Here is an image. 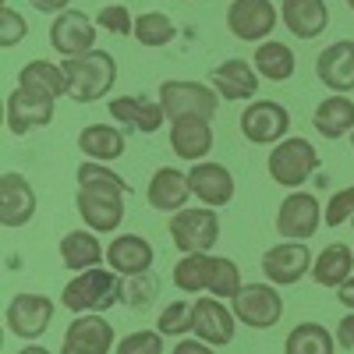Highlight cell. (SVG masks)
I'll use <instances>...</instances> for the list:
<instances>
[{"label": "cell", "instance_id": "obj_1", "mask_svg": "<svg viewBox=\"0 0 354 354\" xmlns=\"http://www.w3.org/2000/svg\"><path fill=\"white\" fill-rule=\"evenodd\" d=\"M131 195V185L117 170L96 160H82L78 167V216L85 220L88 230L96 234H113L124 223V202Z\"/></svg>", "mask_w": 354, "mask_h": 354}, {"label": "cell", "instance_id": "obj_2", "mask_svg": "<svg viewBox=\"0 0 354 354\" xmlns=\"http://www.w3.org/2000/svg\"><path fill=\"white\" fill-rule=\"evenodd\" d=\"M117 301H124V280L113 270H85L75 273V280H68V287L61 290V305L75 315H88V312H106Z\"/></svg>", "mask_w": 354, "mask_h": 354}, {"label": "cell", "instance_id": "obj_3", "mask_svg": "<svg viewBox=\"0 0 354 354\" xmlns=\"http://www.w3.org/2000/svg\"><path fill=\"white\" fill-rule=\"evenodd\" d=\"M61 68L68 75V96L82 106L100 103L117 82V61L106 50H88L82 57H68Z\"/></svg>", "mask_w": 354, "mask_h": 354}, {"label": "cell", "instance_id": "obj_4", "mask_svg": "<svg viewBox=\"0 0 354 354\" xmlns=\"http://www.w3.org/2000/svg\"><path fill=\"white\" fill-rule=\"evenodd\" d=\"M160 103L167 121H213L216 106H220V93L202 82L192 78H170L160 85Z\"/></svg>", "mask_w": 354, "mask_h": 354}, {"label": "cell", "instance_id": "obj_5", "mask_svg": "<svg viewBox=\"0 0 354 354\" xmlns=\"http://www.w3.org/2000/svg\"><path fill=\"white\" fill-rule=\"evenodd\" d=\"M266 170L280 188H301L308 177L319 170V153L308 138H283L273 145Z\"/></svg>", "mask_w": 354, "mask_h": 354}, {"label": "cell", "instance_id": "obj_6", "mask_svg": "<svg viewBox=\"0 0 354 354\" xmlns=\"http://www.w3.org/2000/svg\"><path fill=\"white\" fill-rule=\"evenodd\" d=\"M170 241L181 255L209 252L220 241V216L213 205H198V209H185L170 216Z\"/></svg>", "mask_w": 354, "mask_h": 354}, {"label": "cell", "instance_id": "obj_7", "mask_svg": "<svg viewBox=\"0 0 354 354\" xmlns=\"http://www.w3.org/2000/svg\"><path fill=\"white\" fill-rule=\"evenodd\" d=\"M230 305H234L238 322H245L252 330H273L283 319V294L270 280L266 283H245Z\"/></svg>", "mask_w": 354, "mask_h": 354}, {"label": "cell", "instance_id": "obj_8", "mask_svg": "<svg viewBox=\"0 0 354 354\" xmlns=\"http://www.w3.org/2000/svg\"><path fill=\"white\" fill-rule=\"evenodd\" d=\"M277 21H280V11L273 0H230L227 8L230 36H238L245 43H266L273 36Z\"/></svg>", "mask_w": 354, "mask_h": 354}, {"label": "cell", "instance_id": "obj_9", "mask_svg": "<svg viewBox=\"0 0 354 354\" xmlns=\"http://www.w3.org/2000/svg\"><path fill=\"white\" fill-rule=\"evenodd\" d=\"M53 298L46 294H15L8 301V312H4V322H8V333L36 344L46 330H50V319H53Z\"/></svg>", "mask_w": 354, "mask_h": 354}, {"label": "cell", "instance_id": "obj_10", "mask_svg": "<svg viewBox=\"0 0 354 354\" xmlns=\"http://www.w3.org/2000/svg\"><path fill=\"white\" fill-rule=\"evenodd\" d=\"M290 131V113L277 100H252L241 113V135L252 145H277Z\"/></svg>", "mask_w": 354, "mask_h": 354}, {"label": "cell", "instance_id": "obj_11", "mask_svg": "<svg viewBox=\"0 0 354 354\" xmlns=\"http://www.w3.org/2000/svg\"><path fill=\"white\" fill-rule=\"evenodd\" d=\"M50 46L68 61V57H82L88 50H96V21L85 18L82 11L68 8L64 15H57L50 25Z\"/></svg>", "mask_w": 354, "mask_h": 354}, {"label": "cell", "instance_id": "obj_12", "mask_svg": "<svg viewBox=\"0 0 354 354\" xmlns=\"http://www.w3.org/2000/svg\"><path fill=\"white\" fill-rule=\"evenodd\" d=\"M53 106H57L53 96H43V93H32V88L18 85L8 96V131L11 135H28L36 128H46L53 121Z\"/></svg>", "mask_w": 354, "mask_h": 354}, {"label": "cell", "instance_id": "obj_13", "mask_svg": "<svg viewBox=\"0 0 354 354\" xmlns=\"http://www.w3.org/2000/svg\"><path fill=\"white\" fill-rule=\"evenodd\" d=\"M319 223H322V205L308 192L287 195L280 202V209H277V230L283 234V238H290V241L312 238V234L319 230Z\"/></svg>", "mask_w": 354, "mask_h": 354}, {"label": "cell", "instance_id": "obj_14", "mask_svg": "<svg viewBox=\"0 0 354 354\" xmlns=\"http://www.w3.org/2000/svg\"><path fill=\"white\" fill-rule=\"evenodd\" d=\"M312 262L315 259L305 248V241H280V245H273L270 252L262 255V273L277 287H290V283H298L312 270Z\"/></svg>", "mask_w": 354, "mask_h": 354}, {"label": "cell", "instance_id": "obj_15", "mask_svg": "<svg viewBox=\"0 0 354 354\" xmlns=\"http://www.w3.org/2000/svg\"><path fill=\"white\" fill-rule=\"evenodd\" d=\"M234 326H238V315L234 308L223 305V298H213V294H205V298L195 301V337L213 344V347H227L234 340Z\"/></svg>", "mask_w": 354, "mask_h": 354}, {"label": "cell", "instance_id": "obj_16", "mask_svg": "<svg viewBox=\"0 0 354 354\" xmlns=\"http://www.w3.org/2000/svg\"><path fill=\"white\" fill-rule=\"evenodd\" d=\"M315 75L330 93H354V39L330 43L315 57Z\"/></svg>", "mask_w": 354, "mask_h": 354}, {"label": "cell", "instance_id": "obj_17", "mask_svg": "<svg viewBox=\"0 0 354 354\" xmlns=\"http://www.w3.org/2000/svg\"><path fill=\"white\" fill-rule=\"evenodd\" d=\"M153 262H156V252L142 234H121V238H113L110 248H106V266L113 273H121L124 280L138 277V273H149Z\"/></svg>", "mask_w": 354, "mask_h": 354}, {"label": "cell", "instance_id": "obj_18", "mask_svg": "<svg viewBox=\"0 0 354 354\" xmlns=\"http://www.w3.org/2000/svg\"><path fill=\"white\" fill-rule=\"evenodd\" d=\"M36 216V192L21 174H4L0 177V223L4 227H25Z\"/></svg>", "mask_w": 354, "mask_h": 354}, {"label": "cell", "instance_id": "obj_19", "mask_svg": "<svg viewBox=\"0 0 354 354\" xmlns=\"http://www.w3.org/2000/svg\"><path fill=\"white\" fill-rule=\"evenodd\" d=\"M188 181H192V195L202 205H227L234 198V174L223 163H213V160L192 163Z\"/></svg>", "mask_w": 354, "mask_h": 354}, {"label": "cell", "instance_id": "obj_20", "mask_svg": "<svg viewBox=\"0 0 354 354\" xmlns=\"http://www.w3.org/2000/svg\"><path fill=\"white\" fill-rule=\"evenodd\" d=\"M188 195H192V181H188V174L177 170V167H160L149 181V192H145L149 205L160 213H181Z\"/></svg>", "mask_w": 354, "mask_h": 354}, {"label": "cell", "instance_id": "obj_21", "mask_svg": "<svg viewBox=\"0 0 354 354\" xmlns=\"http://www.w3.org/2000/svg\"><path fill=\"white\" fill-rule=\"evenodd\" d=\"M280 18H283V25H287L290 36L315 39V36L326 32L330 8H326V0H283Z\"/></svg>", "mask_w": 354, "mask_h": 354}, {"label": "cell", "instance_id": "obj_22", "mask_svg": "<svg viewBox=\"0 0 354 354\" xmlns=\"http://www.w3.org/2000/svg\"><path fill=\"white\" fill-rule=\"evenodd\" d=\"M209 82L223 100H255L259 93V71L241 57H230V61L216 64Z\"/></svg>", "mask_w": 354, "mask_h": 354}, {"label": "cell", "instance_id": "obj_23", "mask_svg": "<svg viewBox=\"0 0 354 354\" xmlns=\"http://www.w3.org/2000/svg\"><path fill=\"white\" fill-rule=\"evenodd\" d=\"M110 117L113 121H121L142 135H156L167 121V113H163V103L160 100H145V96H121V100H113L110 103Z\"/></svg>", "mask_w": 354, "mask_h": 354}, {"label": "cell", "instance_id": "obj_24", "mask_svg": "<svg viewBox=\"0 0 354 354\" xmlns=\"http://www.w3.org/2000/svg\"><path fill=\"white\" fill-rule=\"evenodd\" d=\"M312 128L322 135V138H344L354 131V100L344 96V93H333L326 96L315 113H312Z\"/></svg>", "mask_w": 354, "mask_h": 354}, {"label": "cell", "instance_id": "obj_25", "mask_svg": "<svg viewBox=\"0 0 354 354\" xmlns=\"http://www.w3.org/2000/svg\"><path fill=\"white\" fill-rule=\"evenodd\" d=\"M64 344H68V347H78V351L110 354V347H113V326H110L100 312L78 315V319H71V326H68V333H64Z\"/></svg>", "mask_w": 354, "mask_h": 354}, {"label": "cell", "instance_id": "obj_26", "mask_svg": "<svg viewBox=\"0 0 354 354\" xmlns=\"http://www.w3.org/2000/svg\"><path fill=\"white\" fill-rule=\"evenodd\" d=\"M170 145L174 153L188 160V163H202L213 153V128L209 121H174L170 124Z\"/></svg>", "mask_w": 354, "mask_h": 354}, {"label": "cell", "instance_id": "obj_27", "mask_svg": "<svg viewBox=\"0 0 354 354\" xmlns=\"http://www.w3.org/2000/svg\"><path fill=\"white\" fill-rule=\"evenodd\" d=\"M78 149L85 160H96V163H110L117 156H124L128 149V138L121 128H113V124H88L82 128L78 135Z\"/></svg>", "mask_w": 354, "mask_h": 354}, {"label": "cell", "instance_id": "obj_28", "mask_svg": "<svg viewBox=\"0 0 354 354\" xmlns=\"http://www.w3.org/2000/svg\"><path fill=\"white\" fill-rule=\"evenodd\" d=\"M103 245L96 238V230H68L61 238V262L75 273H85V270H96L100 259H103Z\"/></svg>", "mask_w": 354, "mask_h": 354}, {"label": "cell", "instance_id": "obj_29", "mask_svg": "<svg viewBox=\"0 0 354 354\" xmlns=\"http://www.w3.org/2000/svg\"><path fill=\"white\" fill-rule=\"evenodd\" d=\"M312 277L322 287H340L344 280H351L354 277V248H347L344 241L326 245L312 262Z\"/></svg>", "mask_w": 354, "mask_h": 354}, {"label": "cell", "instance_id": "obj_30", "mask_svg": "<svg viewBox=\"0 0 354 354\" xmlns=\"http://www.w3.org/2000/svg\"><path fill=\"white\" fill-rule=\"evenodd\" d=\"M252 64H255L259 78L287 82V78H294V71H298V57H294V50H290L287 43H280V39H266V43H259Z\"/></svg>", "mask_w": 354, "mask_h": 354}, {"label": "cell", "instance_id": "obj_31", "mask_svg": "<svg viewBox=\"0 0 354 354\" xmlns=\"http://www.w3.org/2000/svg\"><path fill=\"white\" fill-rule=\"evenodd\" d=\"M18 85L32 88V93H43V96H53V100L68 96V75H64V68L50 64V61H28L18 71Z\"/></svg>", "mask_w": 354, "mask_h": 354}, {"label": "cell", "instance_id": "obj_32", "mask_svg": "<svg viewBox=\"0 0 354 354\" xmlns=\"http://www.w3.org/2000/svg\"><path fill=\"white\" fill-rule=\"evenodd\" d=\"M213 270H216V255H209V252L185 255L181 262L174 266V287L177 290H188V294H198V290L209 294Z\"/></svg>", "mask_w": 354, "mask_h": 354}, {"label": "cell", "instance_id": "obj_33", "mask_svg": "<svg viewBox=\"0 0 354 354\" xmlns=\"http://www.w3.org/2000/svg\"><path fill=\"white\" fill-rule=\"evenodd\" d=\"M333 351H337V337L319 322H301L283 340V354H333Z\"/></svg>", "mask_w": 354, "mask_h": 354}, {"label": "cell", "instance_id": "obj_34", "mask_svg": "<svg viewBox=\"0 0 354 354\" xmlns=\"http://www.w3.org/2000/svg\"><path fill=\"white\" fill-rule=\"evenodd\" d=\"M174 36H177V28H174V21L163 11H145V15L135 18V39L142 46L156 50V46H167Z\"/></svg>", "mask_w": 354, "mask_h": 354}, {"label": "cell", "instance_id": "obj_35", "mask_svg": "<svg viewBox=\"0 0 354 354\" xmlns=\"http://www.w3.org/2000/svg\"><path fill=\"white\" fill-rule=\"evenodd\" d=\"M156 330L163 337H185L195 333V301H170L160 319H156Z\"/></svg>", "mask_w": 354, "mask_h": 354}, {"label": "cell", "instance_id": "obj_36", "mask_svg": "<svg viewBox=\"0 0 354 354\" xmlns=\"http://www.w3.org/2000/svg\"><path fill=\"white\" fill-rule=\"evenodd\" d=\"M156 294H160V280L153 277V270L124 280V305L135 308V312H145V308H149V305L156 301Z\"/></svg>", "mask_w": 354, "mask_h": 354}, {"label": "cell", "instance_id": "obj_37", "mask_svg": "<svg viewBox=\"0 0 354 354\" xmlns=\"http://www.w3.org/2000/svg\"><path fill=\"white\" fill-rule=\"evenodd\" d=\"M241 287H245V283H241V270H238V262H234V259H220V255H216V270H213L209 294H213V298H227V301H234Z\"/></svg>", "mask_w": 354, "mask_h": 354}, {"label": "cell", "instance_id": "obj_38", "mask_svg": "<svg viewBox=\"0 0 354 354\" xmlns=\"http://www.w3.org/2000/svg\"><path fill=\"white\" fill-rule=\"evenodd\" d=\"M113 354H163V333L160 330H135L117 340Z\"/></svg>", "mask_w": 354, "mask_h": 354}, {"label": "cell", "instance_id": "obj_39", "mask_svg": "<svg viewBox=\"0 0 354 354\" xmlns=\"http://www.w3.org/2000/svg\"><path fill=\"white\" fill-rule=\"evenodd\" d=\"M96 25L106 28V32H113V36H135V18H131V11H128L124 4H106V8H100Z\"/></svg>", "mask_w": 354, "mask_h": 354}, {"label": "cell", "instance_id": "obj_40", "mask_svg": "<svg viewBox=\"0 0 354 354\" xmlns=\"http://www.w3.org/2000/svg\"><path fill=\"white\" fill-rule=\"evenodd\" d=\"M347 220H354V185L340 188L330 198V205H322V223H326V227H340Z\"/></svg>", "mask_w": 354, "mask_h": 354}, {"label": "cell", "instance_id": "obj_41", "mask_svg": "<svg viewBox=\"0 0 354 354\" xmlns=\"http://www.w3.org/2000/svg\"><path fill=\"white\" fill-rule=\"evenodd\" d=\"M28 36V21L15 11V8H0V46L11 50Z\"/></svg>", "mask_w": 354, "mask_h": 354}, {"label": "cell", "instance_id": "obj_42", "mask_svg": "<svg viewBox=\"0 0 354 354\" xmlns=\"http://www.w3.org/2000/svg\"><path fill=\"white\" fill-rule=\"evenodd\" d=\"M170 354H216L213 351V344H205V340H192V337H185V340H177L174 347H170Z\"/></svg>", "mask_w": 354, "mask_h": 354}, {"label": "cell", "instance_id": "obj_43", "mask_svg": "<svg viewBox=\"0 0 354 354\" xmlns=\"http://www.w3.org/2000/svg\"><path fill=\"white\" fill-rule=\"evenodd\" d=\"M337 344L344 347V351H354V312H347L344 319H340V326H337Z\"/></svg>", "mask_w": 354, "mask_h": 354}, {"label": "cell", "instance_id": "obj_44", "mask_svg": "<svg viewBox=\"0 0 354 354\" xmlns=\"http://www.w3.org/2000/svg\"><path fill=\"white\" fill-rule=\"evenodd\" d=\"M71 0H32V8L43 11V15H64Z\"/></svg>", "mask_w": 354, "mask_h": 354}, {"label": "cell", "instance_id": "obj_45", "mask_svg": "<svg viewBox=\"0 0 354 354\" xmlns=\"http://www.w3.org/2000/svg\"><path fill=\"white\" fill-rule=\"evenodd\" d=\"M337 298H340V305H347V308L354 312V277L344 280V283L337 287Z\"/></svg>", "mask_w": 354, "mask_h": 354}, {"label": "cell", "instance_id": "obj_46", "mask_svg": "<svg viewBox=\"0 0 354 354\" xmlns=\"http://www.w3.org/2000/svg\"><path fill=\"white\" fill-rule=\"evenodd\" d=\"M18 354H50V351H46V347H36V344H28V347H21Z\"/></svg>", "mask_w": 354, "mask_h": 354}, {"label": "cell", "instance_id": "obj_47", "mask_svg": "<svg viewBox=\"0 0 354 354\" xmlns=\"http://www.w3.org/2000/svg\"><path fill=\"white\" fill-rule=\"evenodd\" d=\"M61 354H96V351H78V347H68V344H61Z\"/></svg>", "mask_w": 354, "mask_h": 354}, {"label": "cell", "instance_id": "obj_48", "mask_svg": "<svg viewBox=\"0 0 354 354\" xmlns=\"http://www.w3.org/2000/svg\"><path fill=\"white\" fill-rule=\"evenodd\" d=\"M347 8H351V11H354V0H347Z\"/></svg>", "mask_w": 354, "mask_h": 354}, {"label": "cell", "instance_id": "obj_49", "mask_svg": "<svg viewBox=\"0 0 354 354\" xmlns=\"http://www.w3.org/2000/svg\"><path fill=\"white\" fill-rule=\"evenodd\" d=\"M351 149H354V131H351Z\"/></svg>", "mask_w": 354, "mask_h": 354}, {"label": "cell", "instance_id": "obj_50", "mask_svg": "<svg viewBox=\"0 0 354 354\" xmlns=\"http://www.w3.org/2000/svg\"><path fill=\"white\" fill-rule=\"evenodd\" d=\"M351 223H354V220H351Z\"/></svg>", "mask_w": 354, "mask_h": 354}]
</instances>
